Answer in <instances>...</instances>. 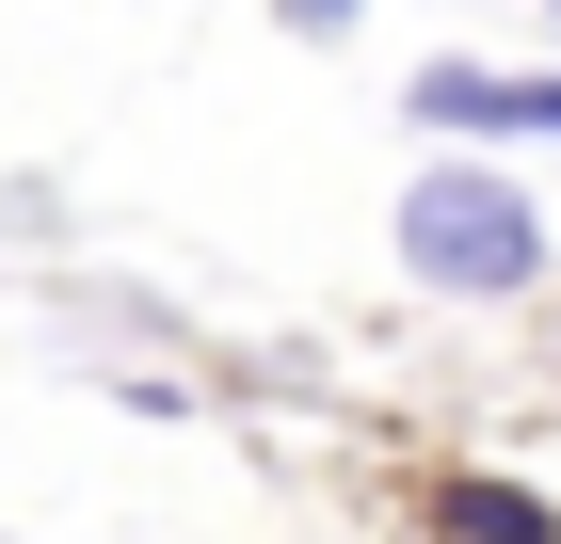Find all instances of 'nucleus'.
<instances>
[{"label":"nucleus","instance_id":"obj_1","mask_svg":"<svg viewBox=\"0 0 561 544\" xmlns=\"http://www.w3.org/2000/svg\"><path fill=\"white\" fill-rule=\"evenodd\" d=\"M401 273H417V289L497 304V289H529V273H546V209H529L497 161H433L417 193H401Z\"/></svg>","mask_w":561,"mask_h":544},{"label":"nucleus","instance_id":"obj_2","mask_svg":"<svg viewBox=\"0 0 561 544\" xmlns=\"http://www.w3.org/2000/svg\"><path fill=\"white\" fill-rule=\"evenodd\" d=\"M401 113H417V128H529V144H561V81H529V65H466V48H433L417 81H401Z\"/></svg>","mask_w":561,"mask_h":544},{"label":"nucleus","instance_id":"obj_3","mask_svg":"<svg viewBox=\"0 0 561 544\" xmlns=\"http://www.w3.org/2000/svg\"><path fill=\"white\" fill-rule=\"evenodd\" d=\"M433 529L449 544H561V512L529 481H433Z\"/></svg>","mask_w":561,"mask_h":544},{"label":"nucleus","instance_id":"obj_4","mask_svg":"<svg viewBox=\"0 0 561 544\" xmlns=\"http://www.w3.org/2000/svg\"><path fill=\"white\" fill-rule=\"evenodd\" d=\"M353 16H369V0H273V33H305V48H321V33H353Z\"/></svg>","mask_w":561,"mask_h":544},{"label":"nucleus","instance_id":"obj_5","mask_svg":"<svg viewBox=\"0 0 561 544\" xmlns=\"http://www.w3.org/2000/svg\"><path fill=\"white\" fill-rule=\"evenodd\" d=\"M546 16H561V0H546Z\"/></svg>","mask_w":561,"mask_h":544}]
</instances>
